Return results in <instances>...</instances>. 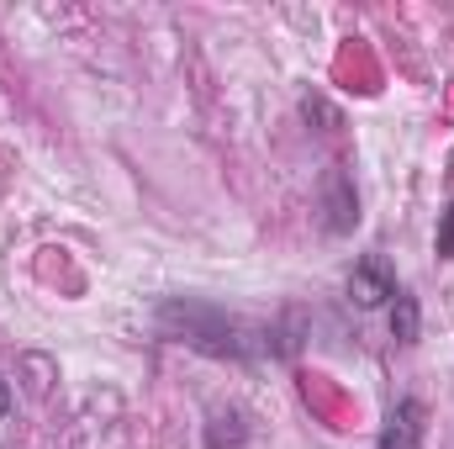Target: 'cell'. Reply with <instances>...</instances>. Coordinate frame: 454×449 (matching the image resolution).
Masks as SVG:
<instances>
[{"label": "cell", "instance_id": "6", "mask_svg": "<svg viewBox=\"0 0 454 449\" xmlns=\"http://www.w3.org/2000/svg\"><path fill=\"white\" fill-rule=\"evenodd\" d=\"M434 248H439V259H454V201L444 207V217H439V238H434Z\"/></svg>", "mask_w": 454, "mask_h": 449}, {"label": "cell", "instance_id": "3", "mask_svg": "<svg viewBox=\"0 0 454 449\" xmlns=\"http://www.w3.org/2000/svg\"><path fill=\"white\" fill-rule=\"evenodd\" d=\"M423 439H428V407L418 397H396L370 449H423Z\"/></svg>", "mask_w": 454, "mask_h": 449}, {"label": "cell", "instance_id": "4", "mask_svg": "<svg viewBox=\"0 0 454 449\" xmlns=\"http://www.w3.org/2000/svg\"><path fill=\"white\" fill-rule=\"evenodd\" d=\"M359 227V196H354V180L333 169L328 175V185H323V232H354Z\"/></svg>", "mask_w": 454, "mask_h": 449}, {"label": "cell", "instance_id": "2", "mask_svg": "<svg viewBox=\"0 0 454 449\" xmlns=\"http://www.w3.org/2000/svg\"><path fill=\"white\" fill-rule=\"evenodd\" d=\"M396 270H391V259L386 254H364V259H354V270H348V302L359 307V312H380V307H391L396 302Z\"/></svg>", "mask_w": 454, "mask_h": 449}, {"label": "cell", "instance_id": "7", "mask_svg": "<svg viewBox=\"0 0 454 449\" xmlns=\"http://www.w3.org/2000/svg\"><path fill=\"white\" fill-rule=\"evenodd\" d=\"M11 402H16V397H11V381L0 375V423H5V413H11Z\"/></svg>", "mask_w": 454, "mask_h": 449}, {"label": "cell", "instance_id": "1", "mask_svg": "<svg viewBox=\"0 0 454 449\" xmlns=\"http://www.w3.org/2000/svg\"><path fill=\"white\" fill-rule=\"evenodd\" d=\"M153 328L207 359H232V365H254L270 354V323H248L238 312H227L207 296H159L153 302Z\"/></svg>", "mask_w": 454, "mask_h": 449}, {"label": "cell", "instance_id": "5", "mask_svg": "<svg viewBox=\"0 0 454 449\" xmlns=\"http://www.w3.org/2000/svg\"><path fill=\"white\" fill-rule=\"evenodd\" d=\"M386 312H391V338H396L402 349H407V343H418V334H423V307H418V296H412L407 286L396 291V302H391Z\"/></svg>", "mask_w": 454, "mask_h": 449}]
</instances>
